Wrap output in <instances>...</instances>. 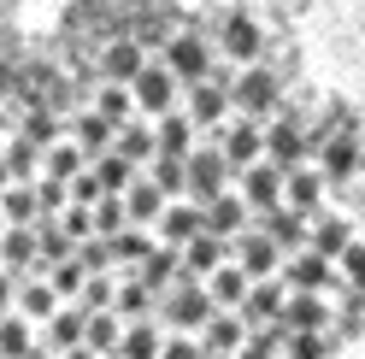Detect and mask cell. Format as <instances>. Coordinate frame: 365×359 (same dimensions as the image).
<instances>
[{
    "label": "cell",
    "mask_w": 365,
    "mask_h": 359,
    "mask_svg": "<svg viewBox=\"0 0 365 359\" xmlns=\"http://www.w3.org/2000/svg\"><path fill=\"white\" fill-rule=\"evenodd\" d=\"M283 106L200 30L24 83L12 359H307L354 248L324 147Z\"/></svg>",
    "instance_id": "1"
}]
</instances>
